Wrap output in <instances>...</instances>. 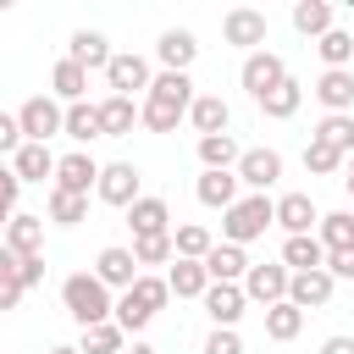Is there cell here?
Listing matches in <instances>:
<instances>
[{
    "label": "cell",
    "mask_w": 354,
    "mask_h": 354,
    "mask_svg": "<svg viewBox=\"0 0 354 354\" xmlns=\"http://www.w3.org/2000/svg\"><path fill=\"white\" fill-rule=\"evenodd\" d=\"M194 83H188V72H160L155 77V88L144 94V127L149 133H171L188 111H194Z\"/></svg>",
    "instance_id": "1"
},
{
    "label": "cell",
    "mask_w": 354,
    "mask_h": 354,
    "mask_svg": "<svg viewBox=\"0 0 354 354\" xmlns=\"http://www.w3.org/2000/svg\"><path fill=\"white\" fill-rule=\"evenodd\" d=\"M299 100H304V83H293V77H288V83H277V88L260 100V111H266V116H277V122H288V116L299 111Z\"/></svg>",
    "instance_id": "37"
},
{
    "label": "cell",
    "mask_w": 354,
    "mask_h": 354,
    "mask_svg": "<svg viewBox=\"0 0 354 354\" xmlns=\"http://www.w3.org/2000/svg\"><path fill=\"white\" fill-rule=\"evenodd\" d=\"M205 271H210V282H243L249 277V254L238 243H216L205 254Z\"/></svg>",
    "instance_id": "24"
},
{
    "label": "cell",
    "mask_w": 354,
    "mask_h": 354,
    "mask_svg": "<svg viewBox=\"0 0 354 354\" xmlns=\"http://www.w3.org/2000/svg\"><path fill=\"white\" fill-rule=\"evenodd\" d=\"M127 227H133V238H155V232H171V210H166V199L144 194V199L127 210Z\"/></svg>",
    "instance_id": "20"
},
{
    "label": "cell",
    "mask_w": 354,
    "mask_h": 354,
    "mask_svg": "<svg viewBox=\"0 0 354 354\" xmlns=\"http://www.w3.org/2000/svg\"><path fill=\"white\" fill-rule=\"evenodd\" d=\"M171 238H177V260H205V254L216 249V238H210V227H199V221H188V227H177Z\"/></svg>",
    "instance_id": "38"
},
{
    "label": "cell",
    "mask_w": 354,
    "mask_h": 354,
    "mask_svg": "<svg viewBox=\"0 0 354 354\" xmlns=\"http://www.w3.org/2000/svg\"><path fill=\"white\" fill-rule=\"evenodd\" d=\"M61 304H66V315H72L83 332L100 326V321H116V299H111V288H105L94 271L66 277V282H61Z\"/></svg>",
    "instance_id": "2"
},
{
    "label": "cell",
    "mask_w": 354,
    "mask_h": 354,
    "mask_svg": "<svg viewBox=\"0 0 354 354\" xmlns=\"http://www.w3.org/2000/svg\"><path fill=\"white\" fill-rule=\"evenodd\" d=\"M310 138L332 144L337 155H354V116H321V127H315Z\"/></svg>",
    "instance_id": "39"
},
{
    "label": "cell",
    "mask_w": 354,
    "mask_h": 354,
    "mask_svg": "<svg viewBox=\"0 0 354 354\" xmlns=\"http://www.w3.org/2000/svg\"><path fill=\"white\" fill-rule=\"evenodd\" d=\"M199 160H205V171H232L243 160V149L232 133H216V138H199Z\"/></svg>",
    "instance_id": "29"
},
{
    "label": "cell",
    "mask_w": 354,
    "mask_h": 354,
    "mask_svg": "<svg viewBox=\"0 0 354 354\" xmlns=\"http://www.w3.org/2000/svg\"><path fill=\"white\" fill-rule=\"evenodd\" d=\"M343 160H348V155H337V149H332V144H321V138H310V144H304V171H315V177L343 171Z\"/></svg>",
    "instance_id": "41"
},
{
    "label": "cell",
    "mask_w": 354,
    "mask_h": 354,
    "mask_svg": "<svg viewBox=\"0 0 354 354\" xmlns=\"http://www.w3.org/2000/svg\"><path fill=\"white\" fill-rule=\"evenodd\" d=\"M50 221H55V227L88 221V199H83V194H66V188H50Z\"/></svg>",
    "instance_id": "34"
},
{
    "label": "cell",
    "mask_w": 354,
    "mask_h": 354,
    "mask_svg": "<svg viewBox=\"0 0 354 354\" xmlns=\"http://www.w3.org/2000/svg\"><path fill=\"white\" fill-rule=\"evenodd\" d=\"M332 288H337V277H332V271H299V277H293V288H288V299H293L299 310H321V304L332 299Z\"/></svg>",
    "instance_id": "22"
},
{
    "label": "cell",
    "mask_w": 354,
    "mask_h": 354,
    "mask_svg": "<svg viewBox=\"0 0 354 354\" xmlns=\"http://www.w3.org/2000/svg\"><path fill=\"white\" fill-rule=\"evenodd\" d=\"M277 227H282L288 238H304L310 227H321V210L310 205V194H282V199H277Z\"/></svg>",
    "instance_id": "14"
},
{
    "label": "cell",
    "mask_w": 354,
    "mask_h": 354,
    "mask_svg": "<svg viewBox=\"0 0 354 354\" xmlns=\"http://www.w3.org/2000/svg\"><path fill=\"white\" fill-rule=\"evenodd\" d=\"M188 122L199 127V138H216V133H227L232 111H227V100H221V94H199V100H194V111H188Z\"/></svg>",
    "instance_id": "26"
},
{
    "label": "cell",
    "mask_w": 354,
    "mask_h": 354,
    "mask_svg": "<svg viewBox=\"0 0 354 354\" xmlns=\"http://www.w3.org/2000/svg\"><path fill=\"white\" fill-rule=\"evenodd\" d=\"M127 354H155V348H149V343H133V348H127Z\"/></svg>",
    "instance_id": "47"
},
{
    "label": "cell",
    "mask_w": 354,
    "mask_h": 354,
    "mask_svg": "<svg viewBox=\"0 0 354 354\" xmlns=\"http://www.w3.org/2000/svg\"><path fill=\"white\" fill-rule=\"evenodd\" d=\"M105 83H111V94H122V100H133L138 88H144V94L155 88V77H149V61H144V55H133V50H122V55L105 66Z\"/></svg>",
    "instance_id": "5"
},
{
    "label": "cell",
    "mask_w": 354,
    "mask_h": 354,
    "mask_svg": "<svg viewBox=\"0 0 354 354\" xmlns=\"http://www.w3.org/2000/svg\"><path fill=\"white\" fill-rule=\"evenodd\" d=\"M55 155H50V144H22L17 155H11V171L22 177V183H44V177H55Z\"/></svg>",
    "instance_id": "23"
},
{
    "label": "cell",
    "mask_w": 354,
    "mask_h": 354,
    "mask_svg": "<svg viewBox=\"0 0 354 354\" xmlns=\"http://www.w3.org/2000/svg\"><path fill=\"white\" fill-rule=\"evenodd\" d=\"M326 271H332V277H354V249H343V254H326Z\"/></svg>",
    "instance_id": "45"
},
{
    "label": "cell",
    "mask_w": 354,
    "mask_h": 354,
    "mask_svg": "<svg viewBox=\"0 0 354 354\" xmlns=\"http://www.w3.org/2000/svg\"><path fill=\"white\" fill-rule=\"evenodd\" d=\"M277 221V205L266 199V194H243L227 216H221V232H227V243H254V238H266V227Z\"/></svg>",
    "instance_id": "3"
},
{
    "label": "cell",
    "mask_w": 354,
    "mask_h": 354,
    "mask_svg": "<svg viewBox=\"0 0 354 354\" xmlns=\"http://www.w3.org/2000/svg\"><path fill=\"white\" fill-rule=\"evenodd\" d=\"M17 277H22V288H39V282H44V254H28V260H17Z\"/></svg>",
    "instance_id": "44"
},
{
    "label": "cell",
    "mask_w": 354,
    "mask_h": 354,
    "mask_svg": "<svg viewBox=\"0 0 354 354\" xmlns=\"http://www.w3.org/2000/svg\"><path fill=\"white\" fill-rule=\"evenodd\" d=\"M288 288H293V271L288 266H249V277H243V293L254 299V304H288Z\"/></svg>",
    "instance_id": "7"
},
{
    "label": "cell",
    "mask_w": 354,
    "mask_h": 354,
    "mask_svg": "<svg viewBox=\"0 0 354 354\" xmlns=\"http://www.w3.org/2000/svg\"><path fill=\"white\" fill-rule=\"evenodd\" d=\"M343 188H348V199H354V177H343Z\"/></svg>",
    "instance_id": "48"
},
{
    "label": "cell",
    "mask_w": 354,
    "mask_h": 354,
    "mask_svg": "<svg viewBox=\"0 0 354 354\" xmlns=\"http://www.w3.org/2000/svg\"><path fill=\"white\" fill-rule=\"evenodd\" d=\"M17 122H22V138H28V144H50L55 133H66V111H61L50 94H33V100H22Z\"/></svg>",
    "instance_id": "4"
},
{
    "label": "cell",
    "mask_w": 354,
    "mask_h": 354,
    "mask_svg": "<svg viewBox=\"0 0 354 354\" xmlns=\"http://www.w3.org/2000/svg\"><path fill=\"white\" fill-rule=\"evenodd\" d=\"M299 332H304V310H299L293 299H288V304H271V310H266V337H271V343H293Z\"/></svg>",
    "instance_id": "30"
},
{
    "label": "cell",
    "mask_w": 354,
    "mask_h": 354,
    "mask_svg": "<svg viewBox=\"0 0 354 354\" xmlns=\"http://www.w3.org/2000/svg\"><path fill=\"white\" fill-rule=\"evenodd\" d=\"M133 254H138V266H166V260H177V238H171V232L133 238Z\"/></svg>",
    "instance_id": "40"
},
{
    "label": "cell",
    "mask_w": 354,
    "mask_h": 354,
    "mask_svg": "<svg viewBox=\"0 0 354 354\" xmlns=\"http://www.w3.org/2000/svg\"><path fill=\"white\" fill-rule=\"evenodd\" d=\"M50 354H83V348H50Z\"/></svg>",
    "instance_id": "49"
},
{
    "label": "cell",
    "mask_w": 354,
    "mask_h": 354,
    "mask_svg": "<svg viewBox=\"0 0 354 354\" xmlns=\"http://www.w3.org/2000/svg\"><path fill=\"white\" fill-rule=\"evenodd\" d=\"M50 88H55V100L77 105V100H83V88H88V66H77L72 55H66V61H55V72H50Z\"/></svg>",
    "instance_id": "28"
},
{
    "label": "cell",
    "mask_w": 354,
    "mask_h": 354,
    "mask_svg": "<svg viewBox=\"0 0 354 354\" xmlns=\"http://www.w3.org/2000/svg\"><path fill=\"white\" fill-rule=\"evenodd\" d=\"M348 177H354V155H348Z\"/></svg>",
    "instance_id": "50"
},
{
    "label": "cell",
    "mask_w": 354,
    "mask_h": 354,
    "mask_svg": "<svg viewBox=\"0 0 354 354\" xmlns=\"http://www.w3.org/2000/svg\"><path fill=\"white\" fill-rule=\"evenodd\" d=\"M282 266L299 277V271H326V243L315 238V232H304V238H288L282 243Z\"/></svg>",
    "instance_id": "21"
},
{
    "label": "cell",
    "mask_w": 354,
    "mask_h": 354,
    "mask_svg": "<svg viewBox=\"0 0 354 354\" xmlns=\"http://www.w3.org/2000/svg\"><path fill=\"white\" fill-rule=\"evenodd\" d=\"M100 171H105V166H94L88 149H72V155H61V166H55V188L88 199V188H100Z\"/></svg>",
    "instance_id": "10"
},
{
    "label": "cell",
    "mask_w": 354,
    "mask_h": 354,
    "mask_svg": "<svg viewBox=\"0 0 354 354\" xmlns=\"http://www.w3.org/2000/svg\"><path fill=\"white\" fill-rule=\"evenodd\" d=\"M321 243H326V254L354 249V210H332V216H321Z\"/></svg>",
    "instance_id": "32"
},
{
    "label": "cell",
    "mask_w": 354,
    "mask_h": 354,
    "mask_svg": "<svg viewBox=\"0 0 354 354\" xmlns=\"http://www.w3.org/2000/svg\"><path fill=\"white\" fill-rule=\"evenodd\" d=\"M277 83H288V66H282V55H277V50H254V55L243 61V88H249L254 100H266Z\"/></svg>",
    "instance_id": "9"
},
{
    "label": "cell",
    "mask_w": 354,
    "mask_h": 354,
    "mask_svg": "<svg viewBox=\"0 0 354 354\" xmlns=\"http://www.w3.org/2000/svg\"><path fill=\"white\" fill-rule=\"evenodd\" d=\"M94 277H100L105 288H122V293H127V288H133L144 271H138V254H133V249L111 243V249H100V260H94Z\"/></svg>",
    "instance_id": "11"
},
{
    "label": "cell",
    "mask_w": 354,
    "mask_h": 354,
    "mask_svg": "<svg viewBox=\"0 0 354 354\" xmlns=\"http://www.w3.org/2000/svg\"><path fill=\"white\" fill-rule=\"evenodd\" d=\"M83 354H127V332L116 321H100L83 332Z\"/></svg>",
    "instance_id": "36"
},
{
    "label": "cell",
    "mask_w": 354,
    "mask_h": 354,
    "mask_svg": "<svg viewBox=\"0 0 354 354\" xmlns=\"http://www.w3.org/2000/svg\"><path fill=\"white\" fill-rule=\"evenodd\" d=\"M221 39L254 55V50L266 44V11H254V6H232V11H227V22H221Z\"/></svg>",
    "instance_id": "8"
},
{
    "label": "cell",
    "mask_w": 354,
    "mask_h": 354,
    "mask_svg": "<svg viewBox=\"0 0 354 354\" xmlns=\"http://www.w3.org/2000/svg\"><path fill=\"white\" fill-rule=\"evenodd\" d=\"M6 249H11L17 260L39 254V249H44V216H28V210H17V216L6 221Z\"/></svg>",
    "instance_id": "15"
},
{
    "label": "cell",
    "mask_w": 354,
    "mask_h": 354,
    "mask_svg": "<svg viewBox=\"0 0 354 354\" xmlns=\"http://www.w3.org/2000/svg\"><path fill=\"white\" fill-rule=\"evenodd\" d=\"M166 282H171L177 299H205V293H210V271H205V260H177V266L166 271Z\"/></svg>",
    "instance_id": "27"
},
{
    "label": "cell",
    "mask_w": 354,
    "mask_h": 354,
    "mask_svg": "<svg viewBox=\"0 0 354 354\" xmlns=\"http://www.w3.org/2000/svg\"><path fill=\"white\" fill-rule=\"evenodd\" d=\"M105 205H116V210H133L144 194H138V166H127V160H111L105 171H100V188H94Z\"/></svg>",
    "instance_id": "6"
},
{
    "label": "cell",
    "mask_w": 354,
    "mask_h": 354,
    "mask_svg": "<svg viewBox=\"0 0 354 354\" xmlns=\"http://www.w3.org/2000/svg\"><path fill=\"white\" fill-rule=\"evenodd\" d=\"M277 177H282V155H277V149H243V160H238V183H249L254 194H266Z\"/></svg>",
    "instance_id": "13"
},
{
    "label": "cell",
    "mask_w": 354,
    "mask_h": 354,
    "mask_svg": "<svg viewBox=\"0 0 354 354\" xmlns=\"http://www.w3.org/2000/svg\"><path fill=\"white\" fill-rule=\"evenodd\" d=\"M155 55H160V66H166V72H188V66H194V55H199V39H194L188 28H166V33H160V44H155Z\"/></svg>",
    "instance_id": "17"
},
{
    "label": "cell",
    "mask_w": 354,
    "mask_h": 354,
    "mask_svg": "<svg viewBox=\"0 0 354 354\" xmlns=\"http://www.w3.org/2000/svg\"><path fill=\"white\" fill-rule=\"evenodd\" d=\"M205 354H243V337H238L232 326H216V332L205 337Z\"/></svg>",
    "instance_id": "42"
},
{
    "label": "cell",
    "mask_w": 354,
    "mask_h": 354,
    "mask_svg": "<svg viewBox=\"0 0 354 354\" xmlns=\"http://www.w3.org/2000/svg\"><path fill=\"white\" fill-rule=\"evenodd\" d=\"M243 304H249L243 282H210V293H205V310H210V321H216V326H238Z\"/></svg>",
    "instance_id": "16"
},
{
    "label": "cell",
    "mask_w": 354,
    "mask_h": 354,
    "mask_svg": "<svg viewBox=\"0 0 354 354\" xmlns=\"http://www.w3.org/2000/svg\"><path fill=\"white\" fill-rule=\"evenodd\" d=\"M310 94L326 105V116H354V72H321Z\"/></svg>",
    "instance_id": "12"
},
{
    "label": "cell",
    "mask_w": 354,
    "mask_h": 354,
    "mask_svg": "<svg viewBox=\"0 0 354 354\" xmlns=\"http://www.w3.org/2000/svg\"><path fill=\"white\" fill-rule=\"evenodd\" d=\"M66 138H77V144H88V138H105V127H100V105H66Z\"/></svg>",
    "instance_id": "33"
},
{
    "label": "cell",
    "mask_w": 354,
    "mask_h": 354,
    "mask_svg": "<svg viewBox=\"0 0 354 354\" xmlns=\"http://www.w3.org/2000/svg\"><path fill=\"white\" fill-rule=\"evenodd\" d=\"M66 55H72L77 66H88V72H94V66L105 72V66L116 61V50L105 44V33H94V28H77V33H72V44H66Z\"/></svg>",
    "instance_id": "18"
},
{
    "label": "cell",
    "mask_w": 354,
    "mask_h": 354,
    "mask_svg": "<svg viewBox=\"0 0 354 354\" xmlns=\"http://www.w3.org/2000/svg\"><path fill=\"white\" fill-rule=\"evenodd\" d=\"M17 194H22V177L17 171H0V210H6V221L17 216Z\"/></svg>",
    "instance_id": "43"
},
{
    "label": "cell",
    "mask_w": 354,
    "mask_h": 354,
    "mask_svg": "<svg viewBox=\"0 0 354 354\" xmlns=\"http://www.w3.org/2000/svg\"><path fill=\"white\" fill-rule=\"evenodd\" d=\"M293 28H299L304 39H326V33H332V6H326V0H299V6H293Z\"/></svg>",
    "instance_id": "31"
},
{
    "label": "cell",
    "mask_w": 354,
    "mask_h": 354,
    "mask_svg": "<svg viewBox=\"0 0 354 354\" xmlns=\"http://www.w3.org/2000/svg\"><path fill=\"white\" fill-rule=\"evenodd\" d=\"M194 194H199V205H210V210H232L238 205V171H205L199 183H194Z\"/></svg>",
    "instance_id": "19"
},
{
    "label": "cell",
    "mask_w": 354,
    "mask_h": 354,
    "mask_svg": "<svg viewBox=\"0 0 354 354\" xmlns=\"http://www.w3.org/2000/svg\"><path fill=\"white\" fill-rule=\"evenodd\" d=\"M321 354H354V337H326Z\"/></svg>",
    "instance_id": "46"
},
{
    "label": "cell",
    "mask_w": 354,
    "mask_h": 354,
    "mask_svg": "<svg viewBox=\"0 0 354 354\" xmlns=\"http://www.w3.org/2000/svg\"><path fill=\"white\" fill-rule=\"evenodd\" d=\"M315 50H321V61H326V72H348V61H354V33H343V28H332L326 39H315Z\"/></svg>",
    "instance_id": "35"
},
{
    "label": "cell",
    "mask_w": 354,
    "mask_h": 354,
    "mask_svg": "<svg viewBox=\"0 0 354 354\" xmlns=\"http://www.w3.org/2000/svg\"><path fill=\"white\" fill-rule=\"evenodd\" d=\"M133 122H144V105H133V100H122V94H111V100L100 105V127H105V138H127Z\"/></svg>",
    "instance_id": "25"
}]
</instances>
